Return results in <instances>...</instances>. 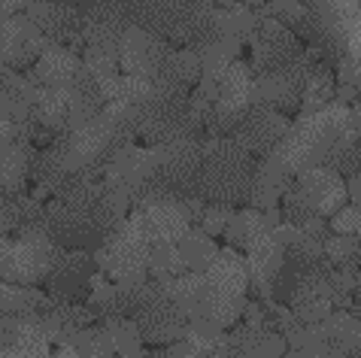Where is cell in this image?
I'll return each mask as SVG.
<instances>
[{"instance_id":"obj_1","label":"cell","mask_w":361,"mask_h":358,"mask_svg":"<svg viewBox=\"0 0 361 358\" xmlns=\"http://www.w3.org/2000/svg\"><path fill=\"white\" fill-rule=\"evenodd\" d=\"M131 201L106 188L104 179H82L67 185L46 206V231L64 249L94 252L104 237L122 222Z\"/></svg>"},{"instance_id":"obj_2","label":"cell","mask_w":361,"mask_h":358,"mask_svg":"<svg viewBox=\"0 0 361 358\" xmlns=\"http://www.w3.org/2000/svg\"><path fill=\"white\" fill-rule=\"evenodd\" d=\"M349 125H353V106L343 101H331L328 106L300 113L295 122H288V131L270 155H276L292 173L325 164L328 152L349 131Z\"/></svg>"},{"instance_id":"obj_3","label":"cell","mask_w":361,"mask_h":358,"mask_svg":"<svg viewBox=\"0 0 361 358\" xmlns=\"http://www.w3.org/2000/svg\"><path fill=\"white\" fill-rule=\"evenodd\" d=\"M252 176H255V155L246 152L234 137H204L197 195L207 204H228V206L249 204Z\"/></svg>"},{"instance_id":"obj_4","label":"cell","mask_w":361,"mask_h":358,"mask_svg":"<svg viewBox=\"0 0 361 358\" xmlns=\"http://www.w3.org/2000/svg\"><path fill=\"white\" fill-rule=\"evenodd\" d=\"M149 255H152V240L146 234L143 216L134 210L104 237V243L94 249V261L97 271L106 273L113 283H134L149 276Z\"/></svg>"},{"instance_id":"obj_5","label":"cell","mask_w":361,"mask_h":358,"mask_svg":"<svg viewBox=\"0 0 361 358\" xmlns=\"http://www.w3.org/2000/svg\"><path fill=\"white\" fill-rule=\"evenodd\" d=\"M64 246L49 237L46 225H31L13 237L0 234V280L18 285H39L52 273Z\"/></svg>"},{"instance_id":"obj_6","label":"cell","mask_w":361,"mask_h":358,"mask_svg":"<svg viewBox=\"0 0 361 358\" xmlns=\"http://www.w3.org/2000/svg\"><path fill=\"white\" fill-rule=\"evenodd\" d=\"M204 276H207V319H213L222 328H231L243 316L246 288L252 283L246 255L225 246V249H219L209 258Z\"/></svg>"},{"instance_id":"obj_7","label":"cell","mask_w":361,"mask_h":358,"mask_svg":"<svg viewBox=\"0 0 361 358\" xmlns=\"http://www.w3.org/2000/svg\"><path fill=\"white\" fill-rule=\"evenodd\" d=\"M131 319L137 322L143 343H152V346H173L188 331V316L170 297L167 280H155V276L146 280L143 295H140V304Z\"/></svg>"},{"instance_id":"obj_8","label":"cell","mask_w":361,"mask_h":358,"mask_svg":"<svg viewBox=\"0 0 361 358\" xmlns=\"http://www.w3.org/2000/svg\"><path fill=\"white\" fill-rule=\"evenodd\" d=\"M155 149V183L173 197H200V161H204V137H179L158 143Z\"/></svg>"},{"instance_id":"obj_9","label":"cell","mask_w":361,"mask_h":358,"mask_svg":"<svg viewBox=\"0 0 361 358\" xmlns=\"http://www.w3.org/2000/svg\"><path fill=\"white\" fill-rule=\"evenodd\" d=\"M246 264H249V276H252V285L258 288L262 297H270L274 295V283L279 271L286 264V243L279 231L264 218L262 210H255V218H252V228L246 234Z\"/></svg>"},{"instance_id":"obj_10","label":"cell","mask_w":361,"mask_h":358,"mask_svg":"<svg viewBox=\"0 0 361 358\" xmlns=\"http://www.w3.org/2000/svg\"><path fill=\"white\" fill-rule=\"evenodd\" d=\"M82 9V43L85 49L118 52L125 31L134 25L128 0H76Z\"/></svg>"},{"instance_id":"obj_11","label":"cell","mask_w":361,"mask_h":358,"mask_svg":"<svg viewBox=\"0 0 361 358\" xmlns=\"http://www.w3.org/2000/svg\"><path fill=\"white\" fill-rule=\"evenodd\" d=\"M170 46L167 39H161L158 34L146 31L140 25H131L118 43V67L122 73L128 76H140V79H158L167 64V55H170Z\"/></svg>"},{"instance_id":"obj_12","label":"cell","mask_w":361,"mask_h":358,"mask_svg":"<svg viewBox=\"0 0 361 358\" xmlns=\"http://www.w3.org/2000/svg\"><path fill=\"white\" fill-rule=\"evenodd\" d=\"M155 179V149L152 146H128L122 149L104 171V183L106 188H113L116 195L137 201L143 195V188Z\"/></svg>"},{"instance_id":"obj_13","label":"cell","mask_w":361,"mask_h":358,"mask_svg":"<svg viewBox=\"0 0 361 358\" xmlns=\"http://www.w3.org/2000/svg\"><path fill=\"white\" fill-rule=\"evenodd\" d=\"M286 131H288V118L283 109L267 106V104H252L249 113L234 125V131L228 137H234V140L243 146L246 152H252L255 158H264L276 149V143L283 140Z\"/></svg>"},{"instance_id":"obj_14","label":"cell","mask_w":361,"mask_h":358,"mask_svg":"<svg viewBox=\"0 0 361 358\" xmlns=\"http://www.w3.org/2000/svg\"><path fill=\"white\" fill-rule=\"evenodd\" d=\"M94 276H97L94 252L61 249L52 273L46 276V285H49V295L52 297H61V301H85Z\"/></svg>"},{"instance_id":"obj_15","label":"cell","mask_w":361,"mask_h":358,"mask_svg":"<svg viewBox=\"0 0 361 358\" xmlns=\"http://www.w3.org/2000/svg\"><path fill=\"white\" fill-rule=\"evenodd\" d=\"M25 16L43 31L49 43L79 46L82 43V9L76 0H34Z\"/></svg>"},{"instance_id":"obj_16","label":"cell","mask_w":361,"mask_h":358,"mask_svg":"<svg viewBox=\"0 0 361 358\" xmlns=\"http://www.w3.org/2000/svg\"><path fill=\"white\" fill-rule=\"evenodd\" d=\"M52 343L39 307L0 319V355H46Z\"/></svg>"},{"instance_id":"obj_17","label":"cell","mask_w":361,"mask_h":358,"mask_svg":"<svg viewBox=\"0 0 361 358\" xmlns=\"http://www.w3.org/2000/svg\"><path fill=\"white\" fill-rule=\"evenodd\" d=\"M46 46L49 39L25 13L0 22V58H4L9 70H25V67L37 64V58L43 55Z\"/></svg>"},{"instance_id":"obj_18","label":"cell","mask_w":361,"mask_h":358,"mask_svg":"<svg viewBox=\"0 0 361 358\" xmlns=\"http://www.w3.org/2000/svg\"><path fill=\"white\" fill-rule=\"evenodd\" d=\"M295 188L300 192V197L325 218H331L349 201L346 179L328 164H316V167H307V171L295 173Z\"/></svg>"},{"instance_id":"obj_19","label":"cell","mask_w":361,"mask_h":358,"mask_svg":"<svg viewBox=\"0 0 361 358\" xmlns=\"http://www.w3.org/2000/svg\"><path fill=\"white\" fill-rule=\"evenodd\" d=\"M249 46H252V64L255 70H267V67H279L286 64L288 58H295L304 43L295 37V31H288L283 22L270 16H262L255 25L252 37H249Z\"/></svg>"},{"instance_id":"obj_20","label":"cell","mask_w":361,"mask_h":358,"mask_svg":"<svg viewBox=\"0 0 361 358\" xmlns=\"http://www.w3.org/2000/svg\"><path fill=\"white\" fill-rule=\"evenodd\" d=\"M27 76H31L39 88H73L88 76V70H85L82 55H79L76 49L61 46V43H49Z\"/></svg>"},{"instance_id":"obj_21","label":"cell","mask_w":361,"mask_h":358,"mask_svg":"<svg viewBox=\"0 0 361 358\" xmlns=\"http://www.w3.org/2000/svg\"><path fill=\"white\" fill-rule=\"evenodd\" d=\"M140 216H143V225L152 246H176L188 234V228L195 225L183 197H158L155 204L143 206Z\"/></svg>"},{"instance_id":"obj_22","label":"cell","mask_w":361,"mask_h":358,"mask_svg":"<svg viewBox=\"0 0 361 358\" xmlns=\"http://www.w3.org/2000/svg\"><path fill=\"white\" fill-rule=\"evenodd\" d=\"M292 185H295V173L288 171L276 155H264L255 161L249 204H252V210H274V206H279V201H283Z\"/></svg>"},{"instance_id":"obj_23","label":"cell","mask_w":361,"mask_h":358,"mask_svg":"<svg viewBox=\"0 0 361 358\" xmlns=\"http://www.w3.org/2000/svg\"><path fill=\"white\" fill-rule=\"evenodd\" d=\"M39 97V85L27 73L0 70V118H9L16 125H27L34 116V104Z\"/></svg>"},{"instance_id":"obj_24","label":"cell","mask_w":361,"mask_h":358,"mask_svg":"<svg viewBox=\"0 0 361 358\" xmlns=\"http://www.w3.org/2000/svg\"><path fill=\"white\" fill-rule=\"evenodd\" d=\"M228 337L231 355H283L288 350L283 331H274L270 325H243Z\"/></svg>"},{"instance_id":"obj_25","label":"cell","mask_w":361,"mask_h":358,"mask_svg":"<svg viewBox=\"0 0 361 358\" xmlns=\"http://www.w3.org/2000/svg\"><path fill=\"white\" fill-rule=\"evenodd\" d=\"M331 355H361V319L349 310H334L322 319Z\"/></svg>"},{"instance_id":"obj_26","label":"cell","mask_w":361,"mask_h":358,"mask_svg":"<svg viewBox=\"0 0 361 358\" xmlns=\"http://www.w3.org/2000/svg\"><path fill=\"white\" fill-rule=\"evenodd\" d=\"M170 297L183 307V313L188 319L207 316V276L204 271H183L167 280Z\"/></svg>"},{"instance_id":"obj_27","label":"cell","mask_w":361,"mask_h":358,"mask_svg":"<svg viewBox=\"0 0 361 358\" xmlns=\"http://www.w3.org/2000/svg\"><path fill=\"white\" fill-rule=\"evenodd\" d=\"M31 155L34 143L31 140H18L6 152L4 164H0V192H25V183L31 179Z\"/></svg>"},{"instance_id":"obj_28","label":"cell","mask_w":361,"mask_h":358,"mask_svg":"<svg viewBox=\"0 0 361 358\" xmlns=\"http://www.w3.org/2000/svg\"><path fill=\"white\" fill-rule=\"evenodd\" d=\"M192 49L200 58L204 76H219L231 61H237L240 43L237 39H231V37H222V34H209V37L200 39V43H195Z\"/></svg>"},{"instance_id":"obj_29","label":"cell","mask_w":361,"mask_h":358,"mask_svg":"<svg viewBox=\"0 0 361 358\" xmlns=\"http://www.w3.org/2000/svg\"><path fill=\"white\" fill-rule=\"evenodd\" d=\"M258 18H262V13H252V9L246 6H219L216 16H213V34H222V37H231L237 39V43H243V39L252 37Z\"/></svg>"},{"instance_id":"obj_30","label":"cell","mask_w":361,"mask_h":358,"mask_svg":"<svg viewBox=\"0 0 361 358\" xmlns=\"http://www.w3.org/2000/svg\"><path fill=\"white\" fill-rule=\"evenodd\" d=\"M179 258H183V267L185 271H204L209 264V258L219 252V246L213 243V234H207L200 225H192L188 234L176 243Z\"/></svg>"},{"instance_id":"obj_31","label":"cell","mask_w":361,"mask_h":358,"mask_svg":"<svg viewBox=\"0 0 361 358\" xmlns=\"http://www.w3.org/2000/svg\"><path fill=\"white\" fill-rule=\"evenodd\" d=\"M164 79H173V82L192 88L200 82V76H204V67H200V58L192 46H179V49H170L167 55V64L161 70Z\"/></svg>"},{"instance_id":"obj_32","label":"cell","mask_w":361,"mask_h":358,"mask_svg":"<svg viewBox=\"0 0 361 358\" xmlns=\"http://www.w3.org/2000/svg\"><path fill=\"white\" fill-rule=\"evenodd\" d=\"M325 261L337 271H358L361 267V237L358 234H328Z\"/></svg>"},{"instance_id":"obj_33","label":"cell","mask_w":361,"mask_h":358,"mask_svg":"<svg viewBox=\"0 0 361 358\" xmlns=\"http://www.w3.org/2000/svg\"><path fill=\"white\" fill-rule=\"evenodd\" d=\"M43 301H46V295L37 292V285H18V283L0 280V319L13 313L37 310Z\"/></svg>"},{"instance_id":"obj_34","label":"cell","mask_w":361,"mask_h":358,"mask_svg":"<svg viewBox=\"0 0 361 358\" xmlns=\"http://www.w3.org/2000/svg\"><path fill=\"white\" fill-rule=\"evenodd\" d=\"M100 322L106 325L109 337H113V346H116V355H134L140 352V328L131 316H100Z\"/></svg>"},{"instance_id":"obj_35","label":"cell","mask_w":361,"mask_h":358,"mask_svg":"<svg viewBox=\"0 0 361 358\" xmlns=\"http://www.w3.org/2000/svg\"><path fill=\"white\" fill-rule=\"evenodd\" d=\"M34 134H37V122H27V125H16L9 118H0V164H4L6 152L13 149L18 140H31L34 143Z\"/></svg>"},{"instance_id":"obj_36","label":"cell","mask_w":361,"mask_h":358,"mask_svg":"<svg viewBox=\"0 0 361 358\" xmlns=\"http://www.w3.org/2000/svg\"><path fill=\"white\" fill-rule=\"evenodd\" d=\"M231 216H234V206H228V204H207L197 222H200V228H204L207 234L219 237V234H225Z\"/></svg>"},{"instance_id":"obj_37","label":"cell","mask_w":361,"mask_h":358,"mask_svg":"<svg viewBox=\"0 0 361 358\" xmlns=\"http://www.w3.org/2000/svg\"><path fill=\"white\" fill-rule=\"evenodd\" d=\"M358 225H361V206L355 204H346L328 218V228L334 234H358Z\"/></svg>"},{"instance_id":"obj_38","label":"cell","mask_w":361,"mask_h":358,"mask_svg":"<svg viewBox=\"0 0 361 358\" xmlns=\"http://www.w3.org/2000/svg\"><path fill=\"white\" fill-rule=\"evenodd\" d=\"M334 70H337L340 85H353V88H361V61H358V58H349V55H343V58H340V61L334 64Z\"/></svg>"},{"instance_id":"obj_39","label":"cell","mask_w":361,"mask_h":358,"mask_svg":"<svg viewBox=\"0 0 361 358\" xmlns=\"http://www.w3.org/2000/svg\"><path fill=\"white\" fill-rule=\"evenodd\" d=\"M34 0H0V22L9 16H18V13H25L27 6H31Z\"/></svg>"},{"instance_id":"obj_40","label":"cell","mask_w":361,"mask_h":358,"mask_svg":"<svg viewBox=\"0 0 361 358\" xmlns=\"http://www.w3.org/2000/svg\"><path fill=\"white\" fill-rule=\"evenodd\" d=\"M346 195H349V201H353L355 206H361V173L346 176Z\"/></svg>"},{"instance_id":"obj_41","label":"cell","mask_w":361,"mask_h":358,"mask_svg":"<svg viewBox=\"0 0 361 358\" xmlns=\"http://www.w3.org/2000/svg\"><path fill=\"white\" fill-rule=\"evenodd\" d=\"M4 67H6V64H4V58H0V70H4Z\"/></svg>"},{"instance_id":"obj_42","label":"cell","mask_w":361,"mask_h":358,"mask_svg":"<svg viewBox=\"0 0 361 358\" xmlns=\"http://www.w3.org/2000/svg\"><path fill=\"white\" fill-rule=\"evenodd\" d=\"M358 237H361V225H358Z\"/></svg>"},{"instance_id":"obj_43","label":"cell","mask_w":361,"mask_h":358,"mask_svg":"<svg viewBox=\"0 0 361 358\" xmlns=\"http://www.w3.org/2000/svg\"><path fill=\"white\" fill-rule=\"evenodd\" d=\"M358 97H361V88H358Z\"/></svg>"}]
</instances>
